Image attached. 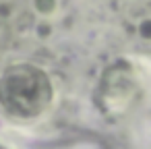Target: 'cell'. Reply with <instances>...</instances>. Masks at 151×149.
Returning <instances> with one entry per match:
<instances>
[{
	"label": "cell",
	"mask_w": 151,
	"mask_h": 149,
	"mask_svg": "<svg viewBox=\"0 0 151 149\" xmlns=\"http://www.w3.org/2000/svg\"><path fill=\"white\" fill-rule=\"evenodd\" d=\"M99 108L110 116H122L139 95V83L128 66H112L106 71L99 83Z\"/></svg>",
	"instance_id": "2"
},
{
	"label": "cell",
	"mask_w": 151,
	"mask_h": 149,
	"mask_svg": "<svg viewBox=\"0 0 151 149\" xmlns=\"http://www.w3.org/2000/svg\"><path fill=\"white\" fill-rule=\"evenodd\" d=\"M52 101V83L48 75L31 64H15L0 79V106L19 120L40 116Z\"/></svg>",
	"instance_id": "1"
}]
</instances>
